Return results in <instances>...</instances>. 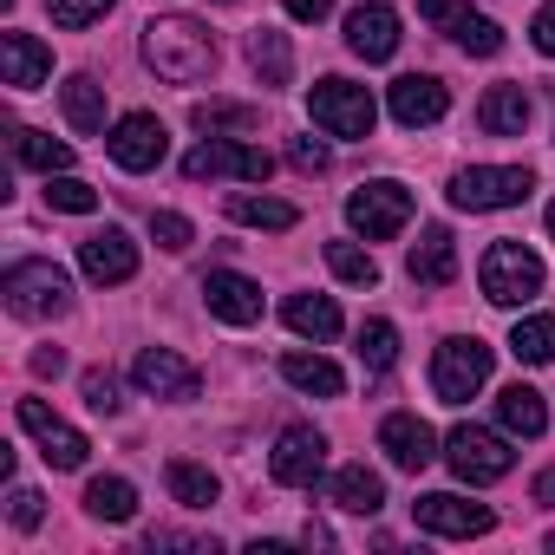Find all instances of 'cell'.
<instances>
[{"label": "cell", "instance_id": "obj_1", "mask_svg": "<svg viewBox=\"0 0 555 555\" xmlns=\"http://www.w3.org/2000/svg\"><path fill=\"white\" fill-rule=\"evenodd\" d=\"M144 60H151L170 86H196V79H209V66H216V40H209L203 21L170 14V21H151V27H144Z\"/></svg>", "mask_w": 555, "mask_h": 555}, {"label": "cell", "instance_id": "obj_2", "mask_svg": "<svg viewBox=\"0 0 555 555\" xmlns=\"http://www.w3.org/2000/svg\"><path fill=\"white\" fill-rule=\"evenodd\" d=\"M477 282H483V301L522 308V301L542 295V255L522 248V242H490V248H483V268H477Z\"/></svg>", "mask_w": 555, "mask_h": 555}, {"label": "cell", "instance_id": "obj_3", "mask_svg": "<svg viewBox=\"0 0 555 555\" xmlns=\"http://www.w3.org/2000/svg\"><path fill=\"white\" fill-rule=\"evenodd\" d=\"M0 295H8V308H14L21 321H53V314H66L73 282H66L60 261H14L8 282H0Z\"/></svg>", "mask_w": 555, "mask_h": 555}, {"label": "cell", "instance_id": "obj_4", "mask_svg": "<svg viewBox=\"0 0 555 555\" xmlns=\"http://www.w3.org/2000/svg\"><path fill=\"white\" fill-rule=\"evenodd\" d=\"M308 112H314V125H321L327 138H373V118H379L373 92L353 86V79H321V86L308 92Z\"/></svg>", "mask_w": 555, "mask_h": 555}, {"label": "cell", "instance_id": "obj_5", "mask_svg": "<svg viewBox=\"0 0 555 555\" xmlns=\"http://www.w3.org/2000/svg\"><path fill=\"white\" fill-rule=\"evenodd\" d=\"M490 379V347L470 334V340H444L438 360H431V392L444 405H470V392H483Z\"/></svg>", "mask_w": 555, "mask_h": 555}, {"label": "cell", "instance_id": "obj_6", "mask_svg": "<svg viewBox=\"0 0 555 555\" xmlns=\"http://www.w3.org/2000/svg\"><path fill=\"white\" fill-rule=\"evenodd\" d=\"M529 170L522 164H477V170H457V183H451V203L457 209H509V203H522L529 196Z\"/></svg>", "mask_w": 555, "mask_h": 555}, {"label": "cell", "instance_id": "obj_7", "mask_svg": "<svg viewBox=\"0 0 555 555\" xmlns=\"http://www.w3.org/2000/svg\"><path fill=\"white\" fill-rule=\"evenodd\" d=\"M347 222L366 235V242H392L405 222H412V190L405 183H366L347 196Z\"/></svg>", "mask_w": 555, "mask_h": 555}, {"label": "cell", "instance_id": "obj_8", "mask_svg": "<svg viewBox=\"0 0 555 555\" xmlns=\"http://www.w3.org/2000/svg\"><path fill=\"white\" fill-rule=\"evenodd\" d=\"M444 457H451V470H457L464 483H496V477H509V464H516V451H509L496 431H477V425H457V431L444 438Z\"/></svg>", "mask_w": 555, "mask_h": 555}, {"label": "cell", "instance_id": "obj_9", "mask_svg": "<svg viewBox=\"0 0 555 555\" xmlns=\"http://www.w3.org/2000/svg\"><path fill=\"white\" fill-rule=\"evenodd\" d=\"M412 516H418L425 535H451V542H470V535H490V529H496V516H490L483 503H464V496H451V490L418 496Z\"/></svg>", "mask_w": 555, "mask_h": 555}, {"label": "cell", "instance_id": "obj_10", "mask_svg": "<svg viewBox=\"0 0 555 555\" xmlns=\"http://www.w3.org/2000/svg\"><path fill=\"white\" fill-rule=\"evenodd\" d=\"M327 464V438L314 425H288L282 438H274V457H268V477L274 483H288V490H308Z\"/></svg>", "mask_w": 555, "mask_h": 555}, {"label": "cell", "instance_id": "obj_11", "mask_svg": "<svg viewBox=\"0 0 555 555\" xmlns=\"http://www.w3.org/2000/svg\"><path fill=\"white\" fill-rule=\"evenodd\" d=\"M418 14L431 21V27H444L464 53H477V60H490V53H503V27L490 21V14H477V8H464V0H418Z\"/></svg>", "mask_w": 555, "mask_h": 555}, {"label": "cell", "instance_id": "obj_12", "mask_svg": "<svg viewBox=\"0 0 555 555\" xmlns=\"http://www.w3.org/2000/svg\"><path fill=\"white\" fill-rule=\"evenodd\" d=\"M21 431H34L40 438V451H47V464L53 470H79L86 464V431H73L66 418H53V405L47 399H21Z\"/></svg>", "mask_w": 555, "mask_h": 555}, {"label": "cell", "instance_id": "obj_13", "mask_svg": "<svg viewBox=\"0 0 555 555\" xmlns=\"http://www.w3.org/2000/svg\"><path fill=\"white\" fill-rule=\"evenodd\" d=\"M105 144H112V164H118V170H131V177H138V170H157V164H164V151H170V138H164V125H157L151 112L118 118Z\"/></svg>", "mask_w": 555, "mask_h": 555}, {"label": "cell", "instance_id": "obj_14", "mask_svg": "<svg viewBox=\"0 0 555 555\" xmlns=\"http://www.w3.org/2000/svg\"><path fill=\"white\" fill-rule=\"evenodd\" d=\"M268 170H274V157H268V151H255V144H203V151H190V157H183V177H190V183H203V177L268 183Z\"/></svg>", "mask_w": 555, "mask_h": 555}, {"label": "cell", "instance_id": "obj_15", "mask_svg": "<svg viewBox=\"0 0 555 555\" xmlns=\"http://www.w3.org/2000/svg\"><path fill=\"white\" fill-rule=\"evenodd\" d=\"M131 379H138L151 399H196V386H203V373H196L183 353H170V347H144V353L131 360Z\"/></svg>", "mask_w": 555, "mask_h": 555}, {"label": "cell", "instance_id": "obj_16", "mask_svg": "<svg viewBox=\"0 0 555 555\" xmlns=\"http://www.w3.org/2000/svg\"><path fill=\"white\" fill-rule=\"evenodd\" d=\"M79 268L92 274V282L118 288V282H131V274H138V242L125 229H99V235L79 242Z\"/></svg>", "mask_w": 555, "mask_h": 555}, {"label": "cell", "instance_id": "obj_17", "mask_svg": "<svg viewBox=\"0 0 555 555\" xmlns=\"http://www.w3.org/2000/svg\"><path fill=\"white\" fill-rule=\"evenodd\" d=\"M203 301H209V314L229 321V327H255V321H261V288L248 282V274H235V268H216V274H209V282H203Z\"/></svg>", "mask_w": 555, "mask_h": 555}, {"label": "cell", "instance_id": "obj_18", "mask_svg": "<svg viewBox=\"0 0 555 555\" xmlns=\"http://www.w3.org/2000/svg\"><path fill=\"white\" fill-rule=\"evenodd\" d=\"M379 451H386L399 470H412V477H418V470L438 457V438H431V425H425L418 412H392V418L379 425Z\"/></svg>", "mask_w": 555, "mask_h": 555}, {"label": "cell", "instance_id": "obj_19", "mask_svg": "<svg viewBox=\"0 0 555 555\" xmlns=\"http://www.w3.org/2000/svg\"><path fill=\"white\" fill-rule=\"evenodd\" d=\"M347 47H353L366 66L392 60V53H399V14H392V8H379V0L353 8V14H347Z\"/></svg>", "mask_w": 555, "mask_h": 555}, {"label": "cell", "instance_id": "obj_20", "mask_svg": "<svg viewBox=\"0 0 555 555\" xmlns=\"http://www.w3.org/2000/svg\"><path fill=\"white\" fill-rule=\"evenodd\" d=\"M405 268H412V282H418V288H451V282H457V242H451V229L431 222V229L412 242Z\"/></svg>", "mask_w": 555, "mask_h": 555}, {"label": "cell", "instance_id": "obj_21", "mask_svg": "<svg viewBox=\"0 0 555 555\" xmlns=\"http://www.w3.org/2000/svg\"><path fill=\"white\" fill-rule=\"evenodd\" d=\"M444 105H451V92H444L431 73H405V79H392V118H399V125H438Z\"/></svg>", "mask_w": 555, "mask_h": 555}, {"label": "cell", "instance_id": "obj_22", "mask_svg": "<svg viewBox=\"0 0 555 555\" xmlns=\"http://www.w3.org/2000/svg\"><path fill=\"white\" fill-rule=\"evenodd\" d=\"M0 66H8V86H14V92H34V86L53 73V53H47L34 34H0Z\"/></svg>", "mask_w": 555, "mask_h": 555}, {"label": "cell", "instance_id": "obj_23", "mask_svg": "<svg viewBox=\"0 0 555 555\" xmlns=\"http://www.w3.org/2000/svg\"><path fill=\"white\" fill-rule=\"evenodd\" d=\"M477 125H483L490 138H516V131L529 125V92H522V86H490L483 105H477Z\"/></svg>", "mask_w": 555, "mask_h": 555}, {"label": "cell", "instance_id": "obj_24", "mask_svg": "<svg viewBox=\"0 0 555 555\" xmlns=\"http://www.w3.org/2000/svg\"><path fill=\"white\" fill-rule=\"evenodd\" d=\"M282 379L301 386V392H321V399H340L347 392V373L334 360H321V353H288L282 360Z\"/></svg>", "mask_w": 555, "mask_h": 555}, {"label": "cell", "instance_id": "obj_25", "mask_svg": "<svg viewBox=\"0 0 555 555\" xmlns=\"http://www.w3.org/2000/svg\"><path fill=\"white\" fill-rule=\"evenodd\" d=\"M496 418H503V431H516V438H542V425H548L535 386H503V392H496Z\"/></svg>", "mask_w": 555, "mask_h": 555}, {"label": "cell", "instance_id": "obj_26", "mask_svg": "<svg viewBox=\"0 0 555 555\" xmlns=\"http://www.w3.org/2000/svg\"><path fill=\"white\" fill-rule=\"evenodd\" d=\"M282 321H288L295 334H308V340H334V334H340V308H334L327 295H288Z\"/></svg>", "mask_w": 555, "mask_h": 555}, {"label": "cell", "instance_id": "obj_27", "mask_svg": "<svg viewBox=\"0 0 555 555\" xmlns=\"http://www.w3.org/2000/svg\"><path fill=\"white\" fill-rule=\"evenodd\" d=\"M334 503H340V509H353V516H373V509L386 503V483H379V470H366V464H347V470L334 477Z\"/></svg>", "mask_w": 555, "mask_h": 555}, {"label": "cell", "instance_id": "obj_28", "mask_svg": "<svg viewBox=\"0 0 555 555\" xmlns=\"http://www.w3.org/2000/svg\"><path fill=\"white\" fill-rule=\"evenodd\" d=\"M60 105H66V125H73V131H105V86L66 79V86H60Z\"/></svg>", "mask_w": 555, "mask_h": 555}, {"label": "cell", "instance_id": "obj_29", "mask_svg": "<svg viewBox=\"0 0 555 555\" xmlns=\"http://www.w3.org/2000/svg\"><path fill=\"white\" fill-rule=\"evenodd\" d=\"M86 509H92L99 522H131V516H138V490H131L125 477H92V483H86Z\"/></svg>", "mask_w": 555, "mask_h": 555}, {"label": "cell", "instance_id": "obj_30", "mask_svg": "<svg viewBox=\"0 0 555 555\" xmlns=\"http://www.w3.org/2000/svg\"><path fill=\"white\" fill-rule=\"evenodd\" d=\"M248 60H255V73H261L268 86H288V73H295V53H288V34H274V27H261V34L248 40Z\"/></svg>", "mask_w": 555, "mask_h": 555}, {"label": "cell", "instance_id": "obj_31", "mask_svg": "<svg viewBox=\"0 0 555 555\" xmlns=\"http://www.w3.org/2000/svg\"><path fill=\"white\" fill-rule=\"evenodd\" d=\"M14 157L34 164V170H47V177L73 170V144H60V138H47V131H14Z\"/></svg>", "mask_w": 555, "mask_h": 555}, {"label": "cell", "instance_id": "obj_32", "mask_svg": "<svg viewBox=\"0 0 555 555\" xmlns=\"http://www.w3.org/2000/svg\"><path fill=\"white\" fill-rule=\"evenodd\" d=\"M509 353L529 360V366H548V360H555V314H529V321H516Z\"/></svg>", "mask_w": 555, "mask_h": 555}, {"label": "cell", "instance_id": "obj_33", "mask_svg": "<svg viewBox=\"0 0 555 555\" xmlns=\"http://www.w3.org/2000/svg\"><path fill=\"white\" fill-rule=\"evenodd\" d=\"M229 216L248 222V229H295L301 222L295 203H274V196H229Z\"/></svg>", "mask_w": 555, "mask_h": 555}, {"label": "cell", "instance_id": "obj_34", "mask_svg": "<svg viewBox=\"0 0 555 555\" xmlns=\"http://www.w3.org/2000/svg\"><path fill=\"white\" fill-rule=\"evenodd\" d=\"M164 477H170V496H177L183 509H209V503H216V477H209L203 464H190V457H177V464H170Z\"/></svg>", "mask_w": 555, "mask_h": 555}, {"label": "cell", "instance_id": "obj_35", "mask_svg": "<svg viewBox=\"0 0 555 555\" xmlns=\"http://www.w3.org/2000/svg\"><path fill=\"white\" fill-rule=\"evenodd\" d=\"M190 118H196V131H209V138H216V131H255V125H261L255 105H229V99H209V105H196Z\"/></svg>", "mask_w": 555, "mask_h": 555}, {"label": "cell", "instance_id": "obj_36", "mask_svg": "<svg viewBox=\"0 0 555 555\" xmlns=\"http://www.w3.org/2000/svg\"><path fill=\"white\" fill-rule=\"evenodd\" d=\"M327 268L340 274V282H353V288H373L379 282V261L366 248H353V242H327Z\"/></svg>", "mask_w": 555, "mask_h": 555}, {"label": "cell", "instance_id": "obj_37", "mask_svg": "<svg viewBox=\"0 0 555 555\" xmlns=\"http://www.w3.org/2000/svg\"><path fill=\"white\" fill-rule=\"evenodd\" d=\"M47 203H53V209H66V216H92V209H99V190L60 170V177H47Z\"/></svg>", "mask_w": 555, "mask_h": 555}, {"label": "cell", "instance_id": "obj_38", "mask_svg": "<svg viewBox=\"0 0 555 555\" xmlns=\"http://www.w3.org/2000/svg\"><path fill=\"white\" fill-rule=\"evenodd\" d=\"M360 360H366L373 373H386V366L399 360V327H392V321H366V327H360Z\"/></svg>", "mask_w": 555, "mask_h": 555}, {"label": "cell", "instance_id": "obj_39", "mask_svg": "<svg viewBox=\"0 0 555 555\" xmlns=\"http://www.w3.org/2000/svg\"><path fill=\"white\" fill-rule=\"evenodd\" d=\"M112 14V0H53V27H92V21H105Z\"/></svg>", "mask_w": 555, "mask_h": 555}, {"label": "cell", "instance_id": "obj_40", "mask_svg": "<svg viewBox=\"0 0 555 555\" xmlns=\"http://www.w3.org/2000/svg\"><path fill=\"white\" fill-rule=\"evenodd\" d=\"M79 386H86V405H92V412H118V379H112V373H99V366H92Z\"/></svg>", "mask_w": 555, "mask_h": 555}, {"label": "cell", "instance_id": "obj_41", "mask_svg": "<svg viewBox=\"0 0 555 555\" xmlns=\"http://www.w3.org/2000/svg\"><path fill=\"white\" fill-rule=\"evenodd\" d=\"M151 235H157V248H190V222L183 216H151Z\"/></svg>", "mask_w": 555, "mask_h": 555}, {"label": "cell", "instance_id": "obj_42", "mask_svg": "<svg viewBox=\"0 0 555 555\" xmlns=\"http://www.w3.org/2000/svg\"><path fill=\"white\" fill-rule=\"evenodd\" d=\"M8 516H14V529H40V522H47V509H40V490H27V483H21Z\"/></svg>", "mask_w": 555, "mask_h": 555}, {"label": "cell", "instance_id": "obj_43", "mask_svg": "<svg viewBox=\"0 0 555 555\" xmlns=\"http://www.w3.org/2000/svg\"><path fill=\"white\" fill-rule=\"evenodd\" d=\"M288 157H295V170H327V151H321L314 138H295V144H288Z\"/></svg>", "mask_w": 555, "mask_h": 555}, {"label": "cell", "instance_id": "obj_44", "mask_svg": "<svg viewBox=\"0 0 555 555\" xmlns=\"http://www.w3.org/2000/svg\"><path fill=\"white\" fill-rule=\"evenodd\" d=\"M529 40H535V47H542V53L555 60V8H542V14H535V27H529Z\"/></svg>", "mask_w": 555, "mask_h": 555}, {"label": "cell", "instance_id": "obj_45", "mask_svg": "<svg viewBox=\"0 0 555 555\" xmlns=\"http://www.w3.org/2000/svg\"><path fill=\"white\" fill-rule=\"evenodd\" d=\"M282 8H288L295 21H327V14H334V0H282Z\"/></svg>", "mask_w": 555, "mask_h": 555}, {"label": "cell", "instance_id": "obj_46", "mask_svg": "<svg viewBox=\"0 0 555 555\" xmlns=\"http://www.w3.org/2000/svg\"><path fill=\"white\" fill-rule=\"evenodd\" d=\"M60 366H66V360H60V347H53V353H34V373H40V379H53Z\"/></svg>", "mask_w": 555, "mask_h": 555}, {"label": "cell", "instance_id": "obj_47", "mask_svg": "<svg viewBox=\"0 0 555 555\" xmlns=\"http://www.w3.org/2000/svg\"><path fill=\"white\" fill-rule=\"evenodd\" d=\"M535 503H542V509H555V470H542V477H535Z\"/></svg>", "mask_w": 555, "mask_h": 555}, {"label": "cell", "instance_id": "obj_48", "mask_svg": "<svg viewBox=\"0 0 555 555\" xmlns=\"http://www.w3.org/2000/svg\"><path fill=\"white\" fill-rule=\"evenodd\" d=\"M548 235H555V203H548Z\"/></svg>", "mask_w": 555, "mask_h": 555}]
</instances>
